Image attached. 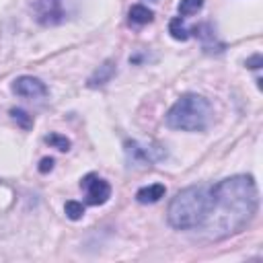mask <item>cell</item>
<instances>
[{"label":"cell","mask_w":263,"mask_h":263,"mask_svg":"<svg viewBox=\"0 0 263 263\" xmlns=\"http://www.w3.org/2000/svg\"><path fill=\"white\" fill-rule=\"evenodd\" d=\"M259 208L257 183L249 175H234L212 185L210 210L199 226L210 240H220L240 232Z\"/></svg>","instance_id":"obj_1"},{"label":"cell","mask_w":263,"mask_h":263,"mask_svg":"<svg viewBox=\"0 0 263 263\" xmlns=\"http://www.w3.org/2000/svg\"><path fill=\"white\" fill-rule=\"evenodd\" d=\"M212 199V185H189L168 203V224L177 230H195L203 224Z\"/></svg>","instance_id":"obj_2"},{"label":"cell","mask_w":263,"mask_h":263,"mask_svg":"<svg viewBox=\"0 0 263 263\" xmlns=\"http://www.w3.org/2000/svg\"><path fill=\"white\" fill-rule=\"evenodd\" d=\"M166 125L181 132H203L212 121V103L195 92H187L175 101L166 113Z\"/></svg>","instance_id":"obj_3"},{"label":"cell","mask_w":263,"mask_h":263,"mask_svg":"<svg viewBox=\"0 0 263 263\" xmlns=\"http://www.w3.org/2000/svg\"><path fill=\"white\" fill-rule=\"evenodd\" d=\"M125 158L129 166H152L158 160L166 158V150L158 144L125 142Z\"/></svg>","instance_id":"obj_4"},{"label":"cell","mask_w":263,"mask_h":263,"mask_svg":"<svg viewBox=\"0 0 263 263\" xmlns=\"http://www.w3.org/2000/svg\"><path fill=\"white\" fill-rule=\"evenodd\" d=\"M80 187L86 195V203H90V205H103L111 197V185L95 173H88L86 177H82Z\"/></svg>","instance_id":"obj_5"},{"label":"cell","mask_w":263,"mask_h":263,"mask_svg":"<svg viewBox=\"0 0 263 263\" xmlns=\"http://www.w3.org/2000/svg\"><path fill=\"white\" fill-rule=\"evenodd\" d=\"M33 10L41 25H58L64 18L62 0H35Z\"/></svg>","instance_id":"obj_6"},{"label":"cell","mask_w":263,"mask_h":263,"mask_svg":"<svg viewBox=\"0 0 263 263\" xmlns=\"http://www.w3.org/2000/svg\"><path fill=\"white\" fill-rule=\"evenodd\" d=\"M12 92L25 99H43L47 97V86L33 76H18L12 82Z\"/></svg>","instance_id":"obj_7"},{"label":"cell","mask_w":263,"mask_h":263,"mask_svg":"<svg viewBox=\"0 0 263 263\" xmlns=\"http://www.w3.org/2000/svg\"><path fill=\"white\" fill-rule=\"evenodd\" d=\"M164 193H166V187L162 183H154V185H146V187L138 189L136 199L140 203H156L164 197Z\"/></svg>","instance_id":"obj_8"},{"label":"cell","mask_w":263,"mask_h":263,"mask_svg":"<svg viewBox=\"0 0 263 263\" xmlns=\"http://www.w3.org/2000/svg\"><path fill=\"white\" fill-rule=\"evenodd\" d=\"M113 74H115V64L111 62V60H107L103 66H99L97 70H95V74L88 78V86H92V88H97V86H103V84H107L111 78H113Z\"/></svg>","instance_id":"obj_9"},{"label":"cell","mask_w":263,"mask_h":263,"mask_svg":"<svg viewBox=\"0 0 263 263\" xmlns=\"http://www.w3.org/2000/svg\"><path fill=\"white\" fill-rule=\"evenodd\" d=\"M154 18V12L144 4H136L129 8V23L132 25H148Z\"/></svg>","instance_id":"obj_10"},{"label":"cell","mask_w":263,"mask_h":263,"mask_svg":"<svg viewBox=\"0 0 263 263\" xmlns=\"http://www.w3.org/2000/svg\"><path fill=\"white\" fill-rule=\"evenodd\" d=\"M168 33H171V37L177 39V41H187V39L191 37V29L185 27L183 16H175V18L168 23Z\"/></svg>","instance_id":"obj_11"},{"label":"cell","mask_w":263,"mask_h":263,"mask_svg":"<svg viewBox=\"0 0 263 263\" xmlns=\"http://www.w3.org/2000/svg\"><path fill=\"white\" fill-rule=\"evenodd\" d=\"M203 8V0H181L179 2V16H191V14H195V12H199Z\"/></svg>","instance_id":"obj_12"},{"label":"cell","mask_w":263,"mask_h":263,"mask_svg":"<svg viewBox=\"0 0 263 263\" xmlns=\"http://www.w3.org/2000/svg\"><path fill=\"white\" fill-rule=\"evenodd\" d=\"M10 117H12L23 129H29V127L33 125V117H31L27 111H23V109H10Z\"/></svg>","instance_id":"obj_13"},{"label":"cell","mask_w":263,"mask_h":263,"mask_svg":"<svg viewBox=\"0 0 263 263\" xmlns=\"http://www.w3.org/2000/svg\"><path fill=\"white\" fill-rule=\"evenodd\" d=\"M49 146H53V148H58V150H62V152H66L68 148H70V140L66 138V136H60V134H49V136H45L43 138Z\"/></svg>","instance_id":"obj_14"},{"label":"cell","mask_w":263,"mask_h":263,"mask_svg":"<svg viewBox=\"0 0 263 263\" xmlns=\"http://www.w3.org/2000/svg\"><path fill=\"white\" fill-rule=\"evenodd\" d=\"M64 212H66V216H68L70 220H80V218L84 216V205H82L80 201H66Z\"/></svg>","instance_id":"obj_15"},{"label":"cell","mask_w":263,"mask_h":263,"mask_svg":"<svg viewBox=\"0 0 263 263\" xmlns=\"http://www.w3.org/2000/svg\"><path fill=\"white\" fill-rule=\"evenodd\" d=\"M51 166H53V158H43L39 171H41V173H47V171H51Z\"/></svg>","instance_id":"obj_16"},{"label":"cell","mask_w":263,"mask_h":263,"mask_svg":"<svg viewBox=\"0 0 263 263\" xmlns=\"http://www.w3.org/2000/svg\"><path fill=\"white\" fill-rule=\"evenodd\" d=\"M247 66H249V68H255V70H257V68L261 66V55L257 53V55H253L251 60H247Z\"/></svg>","instance_id":"obj_17"}]
</instances>
